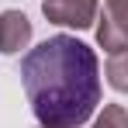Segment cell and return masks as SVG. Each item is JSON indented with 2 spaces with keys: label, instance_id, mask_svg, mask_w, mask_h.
<instances>
[{
  "label": "cell",
  "instance_id": "3",
  "mask_svg": "<svg viewBox=\"0 0 128 128\" xmlns=\"http://www.w3.org/2000/svg\"><path fill=\"white\" fill-rule=\"evenodd\" d=\"M31 21L24 10H4L0 14V52L4 56H18L31 45Z\"/></svg>",
  "mask_w": 128,
  "mask_h": 128
},
{
  "label": "cell",
  "instance_id": "1",
  "mask_svg": "<svg viewBox=\"0 0 128 128\" xmlns=\"http://www.w3.org/2000/svg\"><path fill=\"white\" fill-rule=\"evenodd\" d=\"M21 83L42 128H83L100 104L97 52L73 35H52L24 52Z\"/></svg>",
  "mask_w": 128,
  "mask_h": 128
},
{
  "label": "cell",
  "instance_id": "8",
  "mask_svg": "<svg viewBox=\"0 0 128 128\" xmlns=\"http://www.w3.org/2000/svg\"><path fill=\"white\" fill-rule=\"evenodd\" d=\"M38 128H42V125H38Z\"/></svg>",
  "mask_w": 128,
  "mask_h": 128
},
{
  "label": "cell",
  "instance_id": "6",
  "mask_svg": "<svg viewBox=\"0 0 128 128\" xmlns=\"http://www.w3.org/2000/svg\"><path fill=\"white\" fill-rule=\"evenodd\" d=\"M90 128H128V111L121 104H104V111L94 118Z\"/></svg>",
  "mask_w": 128,
  "mask_h": 128
},
{
  "label": "cell",
  "instance_id": "7",
  "mask_svg": "<svg viewBox=\"0 0 128 128\" xmlns=\"http://www.w3.org/2000/svg\"><path fill=\"white\" fill-rule=\"evenodd\" d=\"M107 7H104V18L114 28H121L125 31V38H128V0H104Z\"/></svg>",
  "mask_w": 128,
  "mask_h": 128
},
{
  "label": "cell",
  "instance_id": "5",
  "mask_svg": "<svg viewBox=\"0 0 128 128\" xmlns=\"http://www.w3.org/2000/svg\"><path fill=\"white\" fill-rule=\"evenodd\" d=\"M104 76H107V83L114 86L118 94H128V48L125 52H114V56L107 59Z\"/></svg>",
  "mask_w": 128,
  "mask_h": 128
},
{
  "label": "cell",
  "instance_id": "4",
  "mask_svg": "<svg viewBox=\"0 0 128 128\" xmlns=\"http://www.w3.org/2000/svg\"><path fill=\"white\" fill-rule=\"evenodd\" d=\"M97 45L104 48L107 56H114V52H125L128 48V38H125V31L114 28L107 18H97Z\"/></svg>",
  "mask_w": 128,
  "mask_h": 128
},
{
  "label": "cell",
  "instance_id": "2",
  "mask_svg": "<svg viewBox=\"0 0 128 128\" xmlns=\"http://www.w3.org/2000/svg\"><path fill=\"white\" fill-rule=\"evenodd\" d=\"M42 14H45L52 24L86 31V28L97 24L100 4H97V0H42Z\"/></svg>",
  "mask_w": 128,
  "mask_h": 128
}]
</instances>
